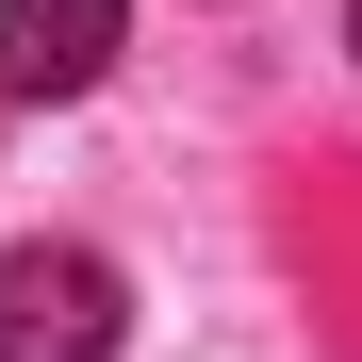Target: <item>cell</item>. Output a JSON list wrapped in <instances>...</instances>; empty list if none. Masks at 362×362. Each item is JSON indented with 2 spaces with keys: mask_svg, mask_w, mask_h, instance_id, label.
<instances>
[{
  "mask_svg": "<svg viewBox=\"0 0 362 362\" xmlns=\"http://www.w3.org/2000/svg\"><path fill=\"white\" fill-rule=\"evenodd\" d=\"M346 33H362V17H346Z\"/></svg>",
  "mask_w": 362,
  "mask_h": 362,
  "instance_id": "cell-3",
  "label": "cell"
},
{
  "mask_svg": "<svg viewBox=\"0 0 362 362\" xmlns=\"http://www.w3.org/2000/svg\"><path fill=\"white\" fill-rule=\"evenodd\" d=\"M132 0H0V99H83Z\"/></svg>",
  "mask_w": 362,
  "mask_h": 362,
  "instance_id": "cell-2",
  "label": "cell"
},
{
  "mask_svg": "<svg viewBox=\"0 0 362 362\" xmlns=\"http://www.w3.org/2000/svg\"><path fill=\"white\" fill-rule=\"evenodd\" d=\"M132 296L99 247H0V362H115Z\"/></svg>",
  "mask_w": 362,
  "mask_h": 362,
  "instance_id": "cell-1",
  "label": "cell"
}]
</instances>
